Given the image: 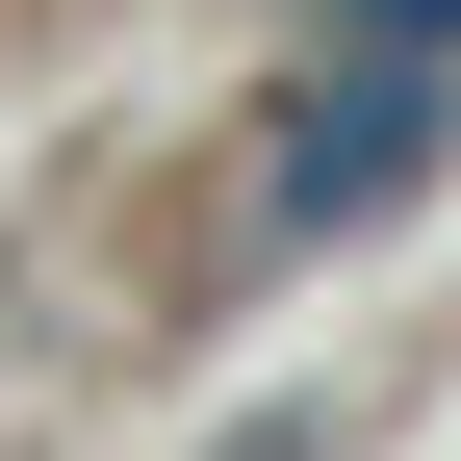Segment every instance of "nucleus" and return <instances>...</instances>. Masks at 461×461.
<instances>
[{
  "label": "nucleus",
  "instance_id": "obj_1",
  "mask_svg": "<svg viewBox=\"0 0 461 461\" xmlns=\"http://www.w3.org/2000/svg\"><path fill=\"white\" fill-rule=\"evenodd\" d=\"M411 154H436V103H411V77H333V103H308V154H282V205H308V230H333V205H411Z\"/></svg>",
  "mask_w": 461,
  "mask_h": 461
}]
</instances>
